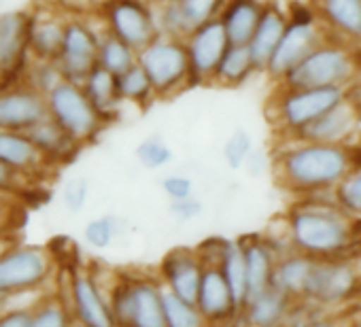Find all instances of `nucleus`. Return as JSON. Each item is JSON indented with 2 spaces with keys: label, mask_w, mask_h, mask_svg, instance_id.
Returning a JSON list of instances; mask_svg holds the SVG:
<instances>
[{
  "label": "nucleus",
  "mask_w": 361,
  "mask_h": 327,
  "mask_svg": "<svg viewBox=\"0 0 361 327\" xmlns=\"http://www.w3.org/2000/svg\"><path fill=\"white\" fill-rule=\"evenodd\" d=\"M355 144H327L310 140H279L272 155L276 183L295 198L334 194L336 185L359 164Z\"/></svg>",
  "instance_id": "1"
},
{
  "label": "nucleus",
  "mask_w": 361,
  "mask_h": 327,
  "mask_svg": "<svg viewBox=\"0 0 361 327\" xmlns=\"http://www.w3.org/2000/svg\"><path fill=\"white\" fill-rule=\"evenodd\" d=\"M283 219L300 253L314 259L361 257V221L342 211L334 194L298 198Z\"/></svg>",
  "instance_id": "2"
},
{
  "label": "nucleus",
  "mask_w": 361,
  "mask_h": 327,
  "mask_svg": "<svg viewBox=\"0 0 361 327\" xmlns=\"http://www.w3.org/2000/svg\"><path fill=\"white\" fill-rule=\"evenodd\" d=\"M109 300L117 327H168L164 285L155 274L113 272Z\"/></svg>",
  "instance_id": "3"
},
{
  "label": "nucleus",
  "mask_w": 361,
  "mask_h": 327,
  "mask_svg": "<svg viewBox=\"0 0 361 327\" xmlns=\"http://www.w3.org/2000/svg\"><path fill=\"white\" fill-rule=\"evenodd\" d=\"M348 87H283L276 85L266 117L279 140L295 138L306 125L346 98Z\"/></svg>",
  "instance_id": "4"
},
{
  "label": "nucleus",
  "mask_w": 361,
  "mask_h": 327,
  "mask_svg": "<svg viewBox=\"0 0 361 327\" xmlns=\"http://www.w3.org/2000/svg\"><path fill=\"white\" fill-rule=\"evenodd\" d=\"M361 79V47L329 39L293 66L276 85L283 87H348Z\"/></svg>",
  "instance_id": "5"
},
{
  "label": "nucleus",
  "mask_w": 361,
  "mask_h": 327,
  "mask_svg": "<svg viewBox=\"0 0 361 327\" xmlns=\"http://www.w3.org/2000/svg\"><path fill=\"white\" fill-rule=\"evenodd\" d=\"M58 259L41 245H18L16 240L0 251V295L22 300L49 291L56 283Z\"/></svg>",
  "instance_id": "6"
},
{
  "label": "nucleus",
  "mask_w": 361,
  "mask_h": 327,
  "mask_svg": "<svg viewBox=\"0 0 361 327\" xmlns=\"http://www.w3.org/2000/svg\"><path fill=\"white\" fill-rule=\"evenodd\" d=\"M302 300L323 310L357 308L361 300V257L314 259Z\"/></svg>",
  "instance_id": "7"
},
{
  "label": "nucleus",
  "mask_w": 361,
  "mask_h": 327,
  "mask_svg": "<svg viewBox=\"0 0 361 327\" xmlns=\"http://www.w3.org/2000/svg\"><path fill=\"white\" fill-rule=\"evenodd\" d=\"M138 64L147 70L157 98H174L194 85L185 39L157 35L138 51Z\"/></svg>",
  "instance_id": "8"
},
{
  "label": "nucleus",
  "mask_w": 361,
  "mask_h": 327,
  "mask_svg": "<svg viewBox=\"0 0 361 327\" xmlns=\"http://www.w3.org/2000/svg\"><path fill=\"white\" fill-rule=\"evenodd\" d=\"M329 32L327 28L321 24V20L317 18L314 9L308 7H289V24L285 28V35L279 43V47L274 49L268 66H266V75L270 79L281 81L293 66H298L310 51H314L319 45H323L325 41H329Z\"/></svg>",
  "instance_id": "9"
},
{
  "label": "nucleus",
  "mask_w": 361,
  "mask_h": 327,
  "mask_svg": "<svg viewBox=\"0 0 361 327\" xmlns=\"http://www.w3.org/2000/svg\"><path fill=\"white\" fill-rule=\"evenodd\" d=\"M104 32L98 11L94 16L68 13L62 49L58 54V64L66 81L83 83L85 77L98 66V47Z\"/></svg>",
  "instance_id": "10"
},
{
  "label": "nucleus",
  "mask_w": 361,
  "mask_h": 327,
  "mask_svg": "<svg viewBox=\"0 0 361 327\" xmlns=\"http://www.w3.org/2000/svg\"><path fill=\"white\" fill-rule=\"evenodd\" d=\"M64 297L77 327H117L111 310L109 285L102 283V276L96 270L83 266L68 270Z\"/></svg>",
  "instance_id": "11"
},
{
  "label": "nucleus",
  "mask_w": 361,
  "mask_h": 327,
  "mask_svg": "<svg viewBox=\"0 0 361 327\" xmlns=\"http://www.w3.org/2000/svg\"><path fill=\"white\" fill-rule=\"evenodd\" d=\"M45 100L47 115L81 144L92 142L106 123L87 98L81 83L64 79L56 90L45 96Z\"/></svg>",
  "instance_id": "12"
},
{
  "label": "nucleus",
  "mask_w": 361,
  "mask_h": 327,
  "mask_svg": "<svg viewBox=\"0 0 361 327\" xmlns=\"http://www.w3.org/2000/svg\"><path fill=\"white\" fill-rule=\"evenodd\" d=\"M98 16L106 32L119 37L136 51L159 35L151 0H104Z\"/></svg>",
  "instance_id": "13"
},
{
  "label": "nucleus",
  "mask_w": 361,
  "mask_h": 327,
  "mask_svg": "<svg viewBox=\"0 0 361 327\" xmlns=\"http://www.w3.org/2000/svg\"><path fill=\"white\" fill-rule=\"evenodd\" d=\"M228 32L221 24V20H211L200 26H196L185 37V47L192 64V81L194 85H213V77L217 73V66L221 58L226 56L230 47Z\"/></svg>",
  "instance_id": "14"
},
{
  "label": "nucleus",
  "mask_w": 361,
  "mask_h": 327,
  "mask_svg": "<svg viewBox=\"0 0 361 327\" xmlns=\"http://www.w3.org/2000/svg\"><path fill=\"white\" fill-rule=\"evenodd\" d=\"M28 11L0 13V85L22 81L30 62L28 47Z\"/></svg>",
  "instance_id": "15"
},
{
  "label": "nucleus",
  "mask_w": 361,
  "mask_h": 327,
  "mask_svg": "<svg viewBox=\"0 0 361 327\" xmlns=\"http://www.w3.org/2000/svg\"><path fill=\"white\" fill-rule=\"evenodd\" d=\"M204 268L207 266L196 247H174L164 255L157 276L164 289L188 302H196Z\"/></svg>",
  "instance_id": "16"
},
{
  "label": "nucleus",
  "mask_w": 361,
  "mask_h": 327,
  "mask_svg": "<svg viewBox=\"0 0 361 327\" xmlns=\"http://www.w3.org/2000/svg\"><path fill=\"white\" fill-rule=\"evenodd\" d=\"M47 117V100L24 81L0 85V130L28 132Z\"/></svg>",
  "instance_id": "17"
},
{
  "label": "nucleus",
  "mask_w": 361,
  "mask_h": 327,
  "mask_svg": "<svg viewBox=\"0 0 361 327\" xmlns=\"http://www.w3.org/2000/svg\"><path fill=\"white\" fill-rule=\"evenodd\" d=\"M361 132V111L344 98L310 125H306L295 140L327 142V144H355V138Z\"/></svg>",
  "instance_id": "18"
},
{
  "label": "nucleus",
  "mask_w": 361,
  "mask_h": 327,
  "mask_svg": "<svg viewBox=\"0 0 361 327\" xmlns=\"http://www.w3.org/2000/svg\"><path fill=\"white\" fill-rule=\"evenodd\" d=\"M28 47L32 58L58 60L68 13L51 3H39L28 11Z\"/></svg>",
  "instance_id": "19"
},
{
  "label": "nucleus",
  "mask_w": 361,
  "mask_h": 327,
  "mask_svg": "<svg viewBox=\"0 0 361 327\" xmlns=\"http://www.w3.org/2000/svg\"><path fill=\"white\" fill-rule=\"evenodd\" d=\"M196 304L213 327H230L240 321V306L217 266L204 268Z\"/></svg>",
  "instance_id": "20"
},
{
  "label": "nucleus",
  "mask_w": 361,
  "mask_h": 327,
  "mask_svg": "<svg viewBox=\"0 0 361 327\" xmlns=\"http://www.w3.org/2000/svg\"><path fill=\"white\" fill-rule=\"evenodd\" d=\"M0 161L30 183L43 179L51 168L30 134L18 130H0Z\"/></svg>",
  "instance_id": "21"
},
{
  "label": "nucleus",
  "mask_w": 361,
  "mask_h": 327,
  "mask_svg": "<svg viewBox=\"0 0 361 327\" xmlns=\"http://www.w3.org/2000/svg\"><path fill=\"white\" fill-rule=\"evenodd\" d=\"M329 37L361 47V0H310Z\"/></svg>",
  "instance_id": "22"
},
{
  "label": "nucleus",
  "mask_w": 361,
  "mask_h": 327,
  "mask_svg": "<svg viewBox=\"0 0 361 327\" xmlns=\"http://www.w3.org/2000/svg\"><path fill=\"white\" fill-rule=\"evenodd\" d=\"M287 24H289V9H285L279 0H268L264 16L255 28V35L249 41V49L253 54L259 73H266V66L283 39Z\"/></svg>",
  "instance_id": "23"
},
{
  "label": "nucleus",
  "mask_w": 361,
  "mask_h": 327,
  "mask_svg": "<svg viewBox=\"0 0 361 327\" xmlns=\"http://www.w3.org/2000/svg\"><path fill=\"white\" fill-rule=\"evenodd\" d=\"M293 302V297L272 285L245 302L240 323L245 327H283Z\"/></svg>",
  "instance_id": "24"
},
{
  "label": "nucleus",
  "mask_w": 361,
  "mask_h": 327,
  "mask_svg": "<svg viewBox=\"0 0 361 327\" xmlns=\"http://www.w3.org/2000/svg\"><path fill=\"white\" fill-rule=\"evenodd\" d=\"M243 251H245V261H247V280H249V297L262 293L264 289L272 287V276H274V266H276V251L272 245L266 240V236H245L240 238ZM247 297V300H249Z\"/></svg>",
  "instance_id": "25"
},
{
  "label": "nucleus",
  "mask_w": 361,
  "mask_h": 327,
  "mask_svg": "<svg viewBox=\"0 0 361 327\" xmlns=\"http://www.w3.org/2000/svg\"><path fill=\"white\" fill-rule=\"evenodd\" d=\"M28 134H30L37 149L41 151V155L45 157V161L49 164L51 168L60 166V164L71 161L79 153V149L83 147L64 128H60L49 115L45 119H41L37 125H32L28 130Z\"/></svg>",
  "instance_id": "26"
},
{
  "label": "nucleus",
  "mask_w": 361,
  "mask_h": 327,
  "mask_svg": "<svg viewBox=\"0 0 361 327\" xmlns=\"http://www.w3.org/2000/svg\"><path fill=\"white\" fill-rule=\"evenodd\" d=\"M266 3L268 0H226L219 20L232 45H249L264 16Z\"/></svg>",
  "instance_id": "27"
},
{
  "label": "nucleus",
  "mask_w": 361,
  "mask_h": 327,
  "mask_svg": "<svg viewBox=\"0 0 361 327\" xmlns=\"http://www.w3.org/2000/svg\"><path fill=\"white\" fill-rule=\"evenodd\" d=\"M312 261H314V257L300 253V251H289V253L281 255L274 266L272 285L276 289H281L283 293H287L289 297L302 300Z\"/></svg>",
  "instance_id": "28"
},
{
  "label": "nucleus",
  "mask_w": 361,
  "mask_h": 327,
  "mask_svg": "<svg viewBox=\"0 0 361 327\" xmlns=\"http://www.w3.org/2000/svg\"><path fill=\"white\" fill-rule=\"evenodd\" d=\"M81 85H83L87 98L92 100V104L96 106V111L100 113V117L104 121H111L117 117V113L123 104L119 90H117V75L109 73L102 66H96L85 77V81Z\"/></svg>",
  "instance_id": "29"
},
{
  "label": "nucleus",
  "mask_w": 361,
  "mask_h": 327,
  "mask_svg": "<svg viewBox=\"0 0 361 327\" xmlns=\"http://www.w3.org/2000/svg\"><path fill=\"white\" fill-rule=\"evenodd\" d=\"M259 73L253 60L249 45H230L226 56L221 58L217 73L213 77V85L217 87H240L251 79V75Z\"/></svg>",
  "instance_id": "30"
},
{
  "label": "nucleus",
  "mask_w": 361,
  "mask_h": 327,
  "mask_svg": "<svg viewBox=\"0 0 361 327\" xmlns=\"http://www.w3.org/2000/svg\"><path fill=\"white\" fill-rule=\"evenodd\" d=\"M28 327H77L64 293L45 291L35 295Z\"/></svg>",
  "instance_id": "31"
},
{
  "label": "nucleus",
  "mask_w": 361,
  "mask_h": 327,
  "mask_svg": "<svg viewBox=\"0 0 361 327\" xmlns=\"http://www.w3.org/2000/svg\"><path fill=\"white\" fill-rule=\"evenodd\" d=\"M138 62V51L111 32H102L98 47V66L113 75H121Z\"/></svg>",
  "instance_id": "32"
},
{
  "label": "nucleus",
  "mask_w": 361,
  "mask_h": 327,
  "mask_svg": "<svg viewBox=\"0 0 361 327\" xmlns=\"http://www.w3.org/2000/svg\"><path fill=\"white\" fill-rule=\"evenodd\" d=\"M219 270L224 272L240 310L249 297V280H247V261H245V251L240 240H230L228 251L219 264Z\"/></svg>",
  "instance_id": "33"
},
{
  "label": "nucleus",
  "mask_w": 361,
  "mask_h": 327,
  "mask_svg": "<svg viewBox=\"0 0 361 327\" xmlns=\"http://www.w3.org/2000/svg\"><path fill=\"white\" fill-rule=\"evenodd\" d=\"M117 90H119V96L123 102L136 104L140 109L149 106L157 98L147 70L138 62L132 68H128L126 73L117 75Z\"/></svg>",
  "instance_id": "34"
},
{
  "label": "nucleus",
  "mask_w": 361,
  "mask_h": 327,
  "mask_svg": "<svg viewBox=\"0 0 361 327\" xmlns=\"http://www.w3.org/2000/svg\"><path fill=\"white\" fill-rule=\"evenodd\" d=\"M164 310L168 327H213L196 302H188L164 289Z\"/></svg>",
  "instance_id": "35"
},
{
  "label": "nucleus",
  "mask_w": 361,
  "mask_h": 327,
  "mask_svg": "<svg viewBox=\"0 0 361 327\" xmlns=\"http://www.w3.org/2000/svg\"><path fill=\"white\" fill-rule=\"evenodd\" d=\"M22 81L32 87L35 92L47 96L51 90H56L64 81V73L58 64V60L49 58H30V62L24 68Z\"/></svg>",
  "instance_id": "36"
},
{
  "label": "nucleus",
  "mask_w": 361,
  "mask_h": 327,
  "mask_svg": "<svg viewBox=\"0 0 361 327\" xmlns=\"http://www.w3.org/2000/svg\"><path fill=\"white\" fill-rule=\"evenodd\" d=\"M121 230H123V221L117 215H100L85 223L83 242L96 251H104L121 236Z\"/></svg>",
  "instance_id": "37"
},
{
  "label": "nucleus",
  "mask_w": 361,
  "mask_h": 327,
  "mask_svg": "<svg viewBox=\"0 0 361 327\" xmlns=\"http://www.w3.org/2000/svg\"><path fill=\"white\" fill-rule=\"evenodd\" d=\"M136 159L145 171H161L172 164L174 151L159 134H151L138 142Z\"/></svg>",
  "instance_id": "38"
},
{
  "label": "nucleus",
  "mask_w": 361,
  "mask_h": 327,
  "mask_svg": "<svg viewBox=\"0 0 361 327\" xmlns=\"http://www.w3.org/2000/svg\"><path fill=\"white\" fill-rule=\"evenodd\" d=\"M253 151H255V142H253L251 132L245 128H236L224 140L221 157H224V164L230 171H243L247 166L249 157L253 155Z\"/></svg>",
  "instance_id": "39"
},
{
  "label": "nucleus",
  "mask_w": 361,
  "mask_h": 327,
  "mask_svg": "<svg viewBox=\"0 0 361 327\" xmlns=\"http://www.w3.org/2000/svg\"><path fill=\"white\" fill-rule=\"evenodd\" d=\"M153 5H155L159 35L185 39L194 30L188 18L183 16V11H180V7L176 5V0H159V3H153Z\"/></svg>",
  "instance_id": "40"
},
{
  "label": "nucleus",
  "mask_w": 361,
  "mask_h": 327,
  "mask_svg": "<svg viewBox=\"0 0 361 327\" xmlns=\"http://www.w3.org/2000/svg\"><path fill=\"white\" fill-rule=\"evenodd\" d=\"M334 200L342 211L361 221V161L355 164L353 171L336 185Z\"/></svg>",
  "instance_id": "41"
},
{
  "label": "nucleus",
  "mask_w": 361,
  "mask_h": 327,
  "mask_svg": "<svg viewBox=\"0 0 361 327\" xmlns=\"http://www.w3.org/2000/svg\"><path fill=\"white\" fill-rule=\"evenodd\" d=\"M176 5L188 18L190 26L196 28L204 22L217 20L221 16V9L226 5V0H176Z\"/></svg>",
  "instance_id": "42"
},
{
  "label": "nucleus",
  "mask_w": 361,
  "mask_h": 327,
  "mask_svg": "<svg viewBox=\"0 0 361 327\" xmlns=\"http://www.w3.org/2000/svg\"><path fill=\"white\" fill-rule=\"evenodd\" d=\"M90 200V181L85 177H73L62 187V204L68 213H81Z\"/></svg>",
  "instance_id": "43"
},
{
  "label": "nucleus",
  "mask_w": 361,
  "mask_h": 327,
  "mask_svg": "<svg viewBox=\"0 0 361 327\" xmlns=\"http://www.w3.org/2000/svg\"><path fill=\"white\" fill-rule=\"evenodd\" d=\"M159 187H161V194L168 198V202L190 198L196 192L194 179L190 175H185V173H170V175L161 177Z\"/></svg>",
  "instance_id": "44"
},
{
  "label": "nucleus",
  "mask_w": 361,
  "mask_h": 327,
  "mask_svg": "<svg viewBox=\"0 0 361 327\" xmlns=\"http://www.w3.org/2000/svg\"><path fill=\"white\" fill-rule=\"evenodd\" d=\"M357 325H359L357 308H346V310H327V312H321L319 316L306 321L300 327H357Z\"/></svg>",
  "instance_id": "45"
},
{
  "label": "nucleus",
  "mask_w": 361,
  "mask_h": 327,
  "mask_svg": "<svg viewBox=\"0 0 361 327\" xmlns=\"http://www.w3.org/2000/svg\"><path fill=\"white\" fill-rule=\"evenodd\" d=\"M202 213H204V202L196 194L183 200H172L168 204V215L176 223H192L198 217H202Z\"/></svg>",
  "instance_id": "46"
},
{
  "label": "nucleus",
  "mask_w": 361,
  "mask_h": 327,
  "mask_svg": "<svg viewBox=\"0 0 361 327\" xmlns=\"http://www.w3.org/2000/svg\"><path fill=\"white\" fill-rule=\"evenodd\" d=\"M32 316V302H13L0 312V327H28Z\"/></svg>",
  "instance_id": "47"
},
{
  "label": "nucleus",
  "mask_w": 361,
  "mask_h": 327,
  "mask_svg": "<svg viewBox=\"0 0 361 327\" xmlns=\"http://www.w3.org/2000/svg\"><path fill=\"white\" fill-rule=\"evenodd\" d=\"M30 185L28 179H24L22 175H18L16 171H11L9 166H5L0 161V196H7V198H18L22 192H26Z\"/></svg>",
  "instance_id": "48"
},
{
  "label": "nucleus",
  "mask_w": 361,
  "mask_h": 327,
  "mask_svg": "<svg viewBox=\"0 0 361 327\" xmlns=\"http://www.w3.org/2000/svg\"><path fill=\"white\" fill-rule=\"evenodd\" d=\"M18 204L13 198L0 196V240H13V232L18 228Z\"/></svg>",
  "instance_id": "49"
},
{
  "label": "nucleus",
  "mask_w": 361,
  "mask_h": 327,
  "mask_svg": "<svg viewBox=\"0 0 361 327\" xmlns=\"http://www.w3.org/2000/svg\"><path fill=\"white\" fill-rule=\"evenodd\" d=\"M228 245H230L228 238H209L202 245H198L196 249H198L204 266H217L219 268V264H221V259H224V255L228 251Z\"/></svg>",
  "instance_id": "50"
},
{
  "label": "nucleus",
  "mask_w": 361,
  "mask_h": 327,
  "mask_svg": "<svg viewBox=\"0 0 361 327\" xmlns=\"http://www.w3.org/2000/svg\"><path fill=\"white\" fill-rule=\"evenodd\" d=\"M245 171H247L251 177H262L264 173L272 171V159H270L264 151L255 149V151H253V155H251V157H249V161H247Z\"/></svg>",
  "instance_id": "51"
},
{
  "label": "nucleus",
  "mask_w": 361,
  "mask_h": 327,
  "mask_svg": "<svg viewBox=\"0 0 361 327\" xmlns=\"http://www.w3.org/2000/svg\"><path fill=\"white\" fill-rule=\"evenodd\" d=\"M13 302H16V300H11V297H5V295H0V312H3L5 308H9Z\"/></svg>",
  "instance_id": "52"
},
{
  "label": "nucleus",
  "mask_w": 361,
  "mask_h": 327,
  "mask_svg": "<svg viewBox=\"0 0 361 327\" xmlns=\"http://www.w3.org/2000/svg\"><path fill=\"white\" fill-rule=\"evenodd\" d=\"M11 242H13V240H0V251H3V249H5L7 245H11Z\"/></svg>",
  "instance_id": "53"
}]
</instances>
